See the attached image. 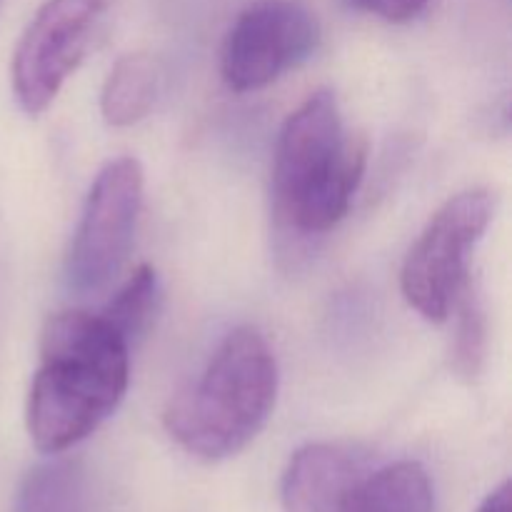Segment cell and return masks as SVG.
Listing matches in <instances>:
<instances>
[{
	"label": "cell",
	"mask_w": 512,
	"mask_h": 512,
	"mask_svg": "<svg viewBox=\"0 0 512 512\" xmlns=\"http://www.w3.org/2000/svg\"><path fill=\"white\" fill-rule=\"evenodd\" d=\"M128 380L130 345L103 315L65 310L48 318L25 408L35 448L63 455L83 443L123 403Z\"/></svg>",
	"instance_id": "cell-1"
},
{
	"label": "cell",
	"mask_w": 512,
	"mask_h": 512,
	"mask_svg": "<svg viewBox=\"0 0 512 512\" xmlns=\"http://www.w3.org/2000/svg\"><path fill=\"white\" fill-rule=\"evenodd\" d=\"M278 360L253 325L230 330L198 380L165 408V430L193 458L218 463L243 453L278 400Z\"/></svg>",
	"instance_id": "cell-2"
},
{
	"label": "cell",
	"mask_w": 512,
	"mask_h": 512,
	"mask_svg": "<svg viewBox=\"0 0 512 512\" xmlns=\"http://www.w3.org/2000/svg\"><path fill=\"white\" fill-rule=\"evenodd\" d=\"M368 143L345 128L333 90L310 93L283 123L273 158L278 223L295 235H323L348 215L363 183Z\"/></svg>",
	"instance_id": "cell-3"
},
{
	"label": "cell",
	"mask_w": 512,
	"mask_h": 512,
	"mask_svg": "<svg viewBox=\"0 0 512 512\" xmlns=\"http://www.w3.org/2000/svg\"><path fill=\"white\" fill-rule=\"evenodd\" d=\"M495 215V195L470 188L445 200L400 270V290L410 308L428 323L450 320L463 285L470 280V258Z\"/></svg>",
	"instance_id": "cell-4"
},
{
	"label": "cell",
	"mask_w": 512,
	"mask_h": 512,
	"mask_svg": "<svg viewBox=\"0 0 512 512\" xmlns=\"http://www.w3.org/2000/svg\"><path fill=\"white\" fill-rule=\"evenodd\" d=\"M143 188V165L130 155L110 160L95 175L65 263L75 293H98L120 273L133 248Z\"/></svg>",
	"instance_id": "cell-5"
},
{
	"label": "cell",
	"mask_w": 512,
	"mask_h": 512,
	"mask_svg": "<svg viewBox=\"0 0 512 512\" xmlns=\"http://www.w3.org/2000/svg\"><path fill=\"white\" fill-rule=\"evenodd\" d=\"M320 25L295 0H258L230 25L220 50V75L235 93L268 88L315 53Z\"/></svg>",
	"instance_id": "cell-6"
},
{
	"label": "cell",
	"mask_w": 512,
	"mask_h": 512,
	"mask_svg": "<svg viewBox=\"0 0 512 512\" xmlns=\"http://www.w3.org/2000/svg\"><path fill=\"white\" fill-rule=\"evenodd\" d=\"M110 0H45L15 45L10 80L20 108L40 115L88 50Z\"/></svg>",
	"instance_id": "cell-7"
},
{
	"label": "cell",
	"mask_w": 512,
	"mask_h": 512,
	"mask_svg": "<svg viewBox=\"0 0 512 512\" xmlns=\"http://www.w3.org/2000/svg\"><path fill=\"white\" fill-rule=\"evenodd\" d=\"M368 455L353 445L310 443L290 458L280 483L283 512H343L368 475Z\"/></svg>",
	"instance_id": "cell-8"
},
{
	"label": "cell",
	"mask_w": 512,
	"mask_h": 512,
	"mask_svg": "<svg viewBox=\"0 0 512 512\" xmlns=\"http://www.w3.org/2000/svg\"><path fill=\"white\" fill-rule=\"evenodd\" d=\"M163 65L148 53H128L110 68L100 90V113L113 128L148 118L163 93Z\"/></svg>",
	"instance_id": "cell-9"
},
{
	"label": "cell",
	"mask_w": 512,
	"mask_h": 512,
	"mask_svg": "<svg viewBox=\"0 0 512 512\" xmlns=\"http://www.w3.org/2000/svg\"><path fill=\"white\" fill-rule=\"evenodd\" d=\"M343 512H435L433 483L413 460L385 465L360 480Z\"/></svg>",
	"instance_id": "cell-10"
},
{
	"label": "cell",
	"mask_w": 512,
	"mask_h": 512,
	"mask_svg": "<svg viewBox=\"0 0 512 512\" xmlns=\"http://www.w3.org/2000/svg\"><path fill=\"white\" fill-rule=\"evenodd\" d=\"M15 512H85V478L78 463L53 458L20 483Z\"/></svg>",
	"instance_id": "cell-11"
},
{
	"label": "cell",
	"mask_w": 512,
	"mask_h": 512,
	"mask_svg": "<svg viewBox=\"0 0 512 512\" xmlns=\"http://www.w3.org/2000/svg\"><path fill=\"white\" fill-rule=\"evenodd\" d=\"M160 308V278L153 265H138L120 285L110 303L100 310L105 323L133 348L153 325Z\"/></svg>",
	"instance_id": "cell-12"
},
{
	"label": "cell",
	"mask_w": 512,
	"mask_h": 512,
	"mask_svg": "<svg viewBox=\"0 0 512 512\" xmlns=\"http://www.w3.org/2000/svg\"><path fill=\"white\" fill-rule=\"evenodd\" d=\"M455 333L450 343V368L463 380L478 378L485 363V345H488V320H485L483 300L475 290L473 280L463 285L453 305Z\"/></svg>",
	"instance_id": "cell-13"
},
{
	"label": "cell",
	"mask_w": 512,
	"mask_h": 512,
	"mask_svg": "<svg viewBox=\"0 0 512 512\" xmlns=\"http://www.w3.org/2000/svg\"><path fill=\"white\" fill-rule=\"evenodd\" d=\"M350 3L388 23H410L428 8V0H350Z\"/></svg>",
	"instance_id": "cell-14"
},
{
	"label": "cell",
	"mask_w": 512,
	"mask_h": 512,
	"mask_svg": "<svg viewBox=\"0 0 512 512\" xmlns=\"http://www.w3.org/2000/svg\"><path fill=\"white\" fill-rule=\"evenodd\" d=\"M510 510H512V495H510L508 480L500 483L478 508V512H510Z\"/></svg>",
	"instance_id": "cell-15"
}]
</instances>
